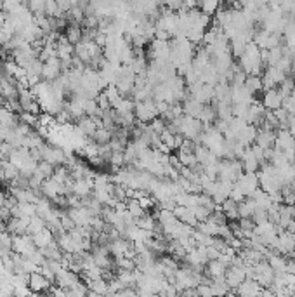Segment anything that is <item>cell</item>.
<instances>
[{
	"label": "cell",
	"mask_w": 295,
	"mask_h": 297,
	"mask_svg": "<svg viewBox=\"0 0 295 297\" xmlns=\"http://www.w3.org/2000/svg\"><path fill=\"white\" fill-rule=\"evenodd\" d=\"M134 113H136V118H138L139 122L149 123L151 120L156 118V116H158L156 102H154L153 98L146 99V101H136Z\"/></svg>",
	"instance_id": "cell-1"
},
{
	"label": "cell",
	"mask_w": 295,
	"mask_h": 297,
	"mask_svg": "<svg viewBox=\"0 0 295 297\" xmlns=\"http://www.w3.org/2000/svg\"><path fill=\"white\" fill-rule=\"evenodd\" d=\"M234 185L245 193V197H250L259 188V176L257 172H241L240 178L234 181Z\"/></svg>",
	"instance_id": "cell-2"
},
{
	"label": "cell",
	"mask_w": 295,
	"mask_h": 297,
	"mask_svg": "<svg viewBox=\"0 0 295 297\" xmlns=\"http://www.w3.org/2000/svg\"><path fill=\"white\" fill-rule=\"evenodd\" d=\"M287 79V73H283L280 68L276 66H268L262 73V84H264V91L266 89H275L278 87L283 80Z\"/></svg>",
	"instance_id": "cell-3"
},
{
	"label": "cell",
	"mask_w": 295,
	"mask_h": 297,
	"mask_svg": "<svg viewBox=\"0 0 295 297\" xmlns=\"http://www.w3.org/2000/svg\"><path fill=\"white\" fill-rule=\"evenodd\" d=\"M52 285V280H49L42 271H35L30 273V280H28V287L31 289L33 294H40V292H47Z\"/></svg>",
	"instance_id": "cell-4"
},
{
	"label": "cell",
	"mask_w": 295,
	"mask_h": 297,
	"mask_svg": "<svg viewBox=\"0 0 295 297\" xmlns=\"http://www.w3.org/2000/svg\"><path fill=\"white\" fill-rule=\"evenodd\" d=\"M61 59L56 56L47 61H44V68H42V79L47 82H54L59 75H61Z\"/></svg>",
	"instance_id": "cell-5"
},
{
	"label": "cell",
	"mask_w": 295,
	"mask_h": 297,
	"mask_svg": "<svg viewBox=\"0 0 295 297\" xmlns=\"http://www.w3.org/2000/svg\"><path fill=\"white\" fill-rule=\"evenodd\" d=\"M224 278H226V284L229 285L231 292H234V289H238V285L247 278V273H245V268L233 266V264H231V266H227Z\"/></svg>",
	"instance_id": "cell-6"
},
{
	"label": "cell",
	"mask_w": 295,
	"mask_h": 297,
	"mask_svg": "<svg viewBox=\"0 0 295 297\" xmlns=\"http://www.w3.org/2000/svg\"><path fill=\"white\" fill-rule=\"evenodd\" d=\"M262 104H264L266 109H276L282 106L283 102V94L280 93L278 87H275V89H266L264 91V96H262Z\"/></svg>",
	"instance_id": "cell-7"
},
{
	"label": "cell",
	"mask_w": 295,
	"mask_h": 297,
	"mask_svg": "<svg viewBox=\"0 0 295 297\" xmlns=\"http://www.w3.org/2000/svg\"><path fill=\"white\" fill-rule=\"evenodd\" d=\"M295 146V137L292 136L289 129H278L276 130V139H275V148L282 151L294 150Z\"/></svg>",
	"instance_id": "cell-8"
},
{
	"label": "cell",
	"mask_w": 295,
	"mask_h": 297,
	"mask_svg": "<svg viewBox=\"0 0 295 297\" xmlns=\"http://www.w3.org/2000/svg\"><path fill=\"white\" fill-rule=\"evenodd\" d=\"M56 284L61 285V287L65 289H70L73 287L75 284H78L80 282V275L75 273V271L68 270V268H63V270L58 271V275H56Z\"/></svg>",
	"instance_id": "cell-9"
},
{
	"label": "cell",
	"mask_w": 295,
	"mask_h": 297,
	"mask_svg": "<svg viewBox=\"0 0 295 297\" xmlns=\"http://www.w3.org/2000/svg\"><path fill=\"white\" fill-rule=\"evenodd\" d=\"M75 125H76V129H78L85 137H92V134L96 132V129L99 127V122H97L96 118H92V116L83 115L82 118L76 120Z\"/></svg>",
	"instance_id": "cell-10"
},
{
	"label": "cell",
	"mask_w": 295,
	"mask_h": 297,
	"mask_svg": "<svg viewBox=\"0 0 295 297\" xmlns=\"http://www.w3.org/2000/svg\"><path fill=\"white\" fill-rule=\"evenodd\" d=\"M234 292L240 296H259L262 294V287L254 280V278H245L238 289H234Z\"/></svg>",
	"instance_id": "cell-11"
},
{
	"label": "cell",
	"mask_w": 295,
	"mask_h": 297,
	"mask_svg": "<svg viewBox=\"0 0 295 297\" xmlns=\"http://www.w3.org/2000/svg\"><path fill=\"white\" fill-rule=\"evenodd\" d=\"M28 222H30V217H10L5 224V229L10 233V235H24L28 229Z\"/></svg>",
	"instance_id": "cell-12"
},
{
	"label": "cell",
	"mask_w": 295,
	"mask_h": 297,
	"mask_svg": "<svg viewBox=\"0 0 295 297\" xmlns=\"http://www.w3.org/2000/svg\"><path fill=\"white\" fill-rule=\"evenodd\" d=\"M174 214H175V217H177L179 221L184 222V224H189V226H193V228H196V224H198V219H196V215L191 207L177 205V207L174 208Z\"/></svg>",
	"instance_id": "cell-13"
},
{
	"label": "cell",
	"mask_w": 295,
	"mask_h": 297,
	"mask_svg": "<svg viewBox=\"0 0 295 297\" xmlns=\"http://www.w3.org/2000/svg\"><path fill=\"white\" fill-rule=\"evenodd\" d=\"M275 139H276V130L259 127L257 137H255V144H259V146H262L264 150H268V148L275 146Z\"/></svg>",
	"instance_id": "cell-14"
},
{
	"label": "cell",
	"mask_w": 295,
	"mask_h": 297,
	"mask_svg": "<svg viewBox=\"0 0 295 297\" xmlns=\"http://www.w3.org/2000/svg\"><path fill=\"white\" fill-rule=\"evenodd\" d=\"M226 270H227V266L219 259H210L209 263L205 264V273L209 275L212 280H216V278H222L224 275H226Z\"/></svg>",
	"instance_id": "cell-15"
},
{
	"label": "cell",
	"mask_w": 295,
	"mask_h": 297,
	"mask_svg": "<svg viewBox=\"0 0 295 297\" xmlns=\"http://www.w3.org/2000/svg\"><path fill=\"white\" fill-rule=\"evenodd\" d=\"M31 236H33L35 247H37V249H40V250L45 249L49 243H52L56 240V236H54V233H52L51 228H44L42 231L35 233V235H31Z\"/></svg>",
	"instance_id": "cell-16"
},
{
	"label": "cell",
	"mask_w": 295,
	"mask_h": 297,
	"mask_svg": "<svg viewBox=\"0 0 295 297\" xmlns=\"http://www.w3.org/2000/svg\"><path fill=\"white\" fill-rule=\"evenodd\" d=\"M257 130H259V127H255L254 123H247V127H243V129L238 132L236 139L240 141V143H243L245 146H250V144L255 143V137H257Z\"/></svg>",
	"instance_id": "cell-17"
},
{
	"label": "cell",
	"mask_w": 295,
	"mask_h": 297,
	"mask_svg": "<svg viewBox=\"0 0 295 297\" xmlns=\"http://www.w3.org/2000/svg\"><path fill=\"white\" fill-rule=\"evenodd\" d=\"M136 224H138L139 228H145V229H148V231H153V233L158 231V229H161L160 224H158V221H156V215L149 214L148 210L141 215V217L136 219Z\"/></svg>",
	"instance_id": "cell-18"
},
{
	"label": "cell",
	"mask_w": 295,
	"mask_h": 297,
	"mask_svg": "<svg viewBox=\"0 0 295 297\" xmlns=\"http://www.w3.org/2000/svg\"><path fill=\"white\" fill-rule=\"evenodd\" d=\"M202 108H203V102L196 101V99L191 98V96H186L184 101H182V111H184V115H189V116H195V118H198Z\"/></svg>",
	"instance_id": "cell-19"
},
{
	"label": "cell",
	"mask_w": 295,
	"mask_h": 297,
	"mask_svg": "<svg viewBox=\"0 0 295 297\" xmlns=\"http://www.w3.org/2000/svg\"><path fill=\"white\" fill-rule=\"evenodd\" d=\"M221 210L226 214V217L229 219V221H236V219H240V214H238V201H234L233 198L227 197L226 200L221 203Z\"/></svg>",
	"instance_id": "cell-20"
},
{
	"label": "cell",
	"mask_w": 295,
	"mask_h": 297,
	"mask_svg": "<svg viewBox=\"0 0 295 297\" xmlns=\"http://www.w3.org/2000/svg\"><path fill=\"white\" fill-rule=\"evenodd\" d=\"M245 87H247L254 96H257L259 93H264L262 75H247V79H245Z\"/></svg>",
	"instance_id": "cell-21"
},
{
	"label": "cell",
	"mask_w": 295,
	"mask_h": 297,
	"mask_svg": "<svg viewBox=\"0 0 295 297\" xmlns=\"http://www.w3.org/2000/svg\"><path fill=\"white\" fill-rule=\"evenodd\" d=\"M89 285V294L92 296H106L108 294V280L104 278H97V280L85 282Z\"/></svg>",
	"instance_id": "cell-22"
},
{
	"label": "cell",
	"mask_w": 295,
	"mask_h": 297,
	"mask_svg": "<svg viewBox=\"0 0 295 297\" xmlns=\"http://www.w3.org/2000/svg\"><path fill=\"white\" fill-rule=\"evenodd\" d=\"M65 37L68 38L70 44H78L80 40L83 38V30L80 24H68V26L65 28Z\"/></svg>",
	"instance_id": "cell-23"
},
{
	"label": "cell",
	"mask_w": 295,
	"mask_h": 297,
	"mask_svg": "<svg viewBox=\"0 0 295 297\" xmlns=\"http://www.w3.org/2000/svg\"><path fill=\"white\" fill-rule=\"evenodd\" d=\"M255 208H257L255 200L250 197H247L245 200H241L240 203H238V214H240V217H252V214L255 212Z\"/></svg>",
	"instance_id": "cell-24"
},
{
	"label": "cell",
	"mask_w": 295,
	"mask_h": 297,
	"mask_svg": "<svg viewBox=\"0 0 295 297\" xmlns=\"http://www.w3.org/2000/svg\"><path fill=\"white\" fill-rule=\"evenodd\" d=\"M44 228H47V222H45V219L40 217L38 214H35V215H31V217H30L26 233H28V235H35V233L42 231Z\"/></svg>",
	"instance_id": "cell-25"
},
{
	"label": "cell",
	"mask_w": 295,
	"mask_h": 297,
	"mask_svg": "<svg viewBox=\"0 0 295 297\" xmlns=\"http://www.w3.org/2000/svg\"><path fill=\"white\" fill-rule=\"evenodd\" d=\"M90 139H94L97 144H108L111 141V132L106 129V127L99 125L96 129V132L92 134V137H90Z\"/></svg>",
	"instance_id": "cell-26"
},
{
	"label": "cell",
	"mask_w": 295,
	"mask_h": 297,
	"mask_svg": "<svg viewBox=\"0 0 295 297\" xmlns=\"http://www.w3.org/2000/svg\"><path fill=\"white\" fill-rule=\"evenodd\" d=\"M125 203H127V210H129V214L134 215L136 219L141 217V215L146 212L145 208L141 207V203H139L138 198H127V200H125Z\"/></svg>",
	"instance_id": "cell-27"
},
{
	"label": "cell",
	"mask_w": 295,
	"mask_h": 297,
	"mask_svg": "<svg viewBox=\"0 0 295 297\" xmlns=\"http://www.w3.org/2000/svg\"><path fill=\"white\" fill-rule=\"evenodd\" d=\"M17 116H19L21 122L28 123V125L33 127V129H38V127H40L38 115H33V113H30V111H21V113H17Z\"/></svg>",
	"instance_id": "cell-28"
},
{
	"label": "cell",
	"mask_w": 295,
	"mask_h": 297,
	"mask_svg": "<svg viewBox=\"0 0 295 297\" xmlns=\"http://www.w3.org/2000/svg\"><path fill=\"white\" fill-rule=\"evenodd\" d=\"M66 294H68V296H78V297L89 296V285L78 282V284H75L73 287L66 289Z\"/></svg>",
	"instance_id": "cell-29"
},
{
	"label": "cell",
	"mask_w": 295,
	"mask_h": 297,
	"mask_svg": "<svg viewBox=\"0 0 295 297\" xmlns=\"http://www.w3.org/2000/svg\"><path fill=\"white\" fill-rule=\"evenodd\" d=\"M54 169H56V165L49 164V162H45V160H40V162H38V165H37V171L40 172L45 179L51 178V176L54 174Z\"/></svg>",
	"instance_id": "cell-30"
},
{
	"label": "cell",
	"mask_w": 295,
	"mask_h": 297,
	"mask_svg": "<svg viewBox=\"0 0 295 297\" xmlns=\"http://www.w3.org/2000/svg\"><path fill=\"white\" fill-rule=\"evenodd\" d=\"M252 221H254L255 224H261V222H264V221H269L268 208H261V207L255 208V212L252 214Z\"/></svg>",
	"instance_id": "cell-31"
},
{
	"label": "cell",
	"mask_w": 295,
	"mask_h": 297,
	"mask_svg": "<svg viewBox=\"0 0 295 297\" xmlns=\"http://www.w3.org/2000/svg\"><path fill=\"white\" fill-rule=\"evenodd\" d=\"M193 212H195V215H196V219H198V222L207 221V219L210 217V214H212V212H210L209 208L203 207V205H196V207H193Z\"/></svg>",
	"instance_id": "cell-32"
},
{
	"label": "cell",
	"mask_w": 295,
	"mask_h": 297,
	"mask_svg": "<svg viewBox=\"0 0 295 297\" xmlns=\"http://www.w3.org/2000/svg\"><path fill=\"white\" fill-rule=\"evenodd\" d=\"M23 3H24V0H3L0 9L5 10V12H14V10H16L19 5H23Z\"/></svg>",
	"instance_id": "cell-33"
},
{
	"label": "cell",
	"mask_w": 295,
	"mask_h": 297,
	"mask_svg": "<svg viewBox=\"0 0 295 297\" xmlns=\"http://www.w3.org/2000/svg\"><path fill=\"white\" fill-rule=\"evenodd\" d=\"M96 102L99 104V108L103 109V111H104V109H108V108H111V102H110V99H108L106 94H104V91H101V93L96 96Z\"/></svg>",
	"instance_id": "cell-34"
},
{
	"label": "cell",
	"mask_w": 295,
	"mask_h": 297,
	"mask_svg": "<svg viewBox=\"0 0 295 297\" xmlns=\"http://www.w3.org/2000/svg\"><path fill=\"white\" fill-rule=\"evenodd\" d=\"M163 7H167V9L175 10V12H177L179 9L184 7V0H163Z\"/></svg>",
	"instance_id": "cell-35"
},
{
	"label": "cell",
	"mask_w": 295,
	"mask_h": 297,
	"mask_svg": "<svg viewBox=\"0 0 295 297\" xmlns=\"http://www.w3.org/2000/svg\"><path fill=\"white\" fill-rule=\"evenodd\" d=\"M287 271L295 275V256L289 257V263H287Z\"/></svg>",
	"instance_id": "cell-36"
}]
</instances>
